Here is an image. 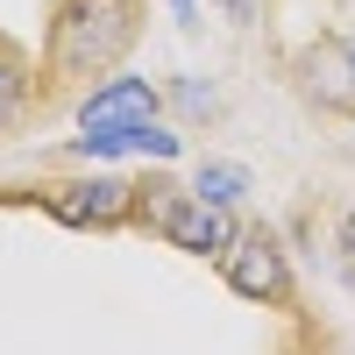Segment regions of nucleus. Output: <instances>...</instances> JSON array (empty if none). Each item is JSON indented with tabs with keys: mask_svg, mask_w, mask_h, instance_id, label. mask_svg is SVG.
<instances>
[{
	"mask_svg": "<svg viewBox=\"0 0 355 355\" xmlns=\"http://www.w3.org/2000/svg\"><path fill=\"white\" fill-rule=\"evenodd\" d=\"M171 100H178V114H185V121H214V114H220V93H214L206 78H178Z\"/></svg>",
	"mask_w": 355,
	"mask_h": 355,
	"instance_id": "10",
	"label": "nucleus"
},
{
	"mask_svg": "<svg viewBox=\"0 0 355 355\" xmlns=\"http://www.w3.org/2000/svg\"><path fill=\"white\" fill-rule=\"evenodd\" d=\"M128 150H135V157H157V164H178V157H185V135H178L164 114H157V121L128 128Z\"/></svg>",
	"mask_w": 355,
	"mask_h": 355,
	"instance_id": "9",
	"label": "nucleus"
},
{
	"mask_svg": "<svg viewBox=\"0 0 355 355\" xmlns=\"http://www.w3.org/2000/svg\"><path fill=\"white\" fill-rule=\"evenodd\" d=\"M43 214L64 220V227H128L142 214V185L135 178H114V171L64 178V185H43Z\"/></svg>",
	"mask_w": 355,
	"mask_h": 355,
	"instance_id": "3",
	"label": "nucleus"
},
{
	"mask_svg": "<svg viewBox=\"0 0 355 355\" xmlns=\"http://www.w3.org/2000/svg\"><path fill=\"white\" fill-rule=\"evenodd\" d=\"M28 100H36V64H28V50L15 36H0V128H15Z\"/></svg>",
	"mask_w": 355,
	"mask_h": 355,
	"instance_id": "7",
	"label": "nucleus"
},
{
	"mask_svg": "<svg viewBox=\"0 0 355 355\" xmlns=\"http://www.w3.org/2000/svg\"><path fill=\"white\" fill-rule=\"evenodd\" d=\"M220 277H227V291H242V299H256V306H291V256H284V242L270 227H234V242L220 249Z\"/></svg>",
	"mask_w": 355,
	"mask_h": 355,
	"instance_id": "4",
	"label": "nucleus"
},
{
	"mask_svg": "<svg viewBox=\"0 0 355 355\" xmlns=\"http://www.w3.org/2000/svg\"><path fill=\"white\" fill-rule=\"evenodd\" d=\"M142 36V0H57L43 28V85L50 93H93L121 71Z\"/></svg>",
	"mask_w": 355,
	"mask_h": 355,
	"instance_id": "1",
	"label": "nucleus"
},
{
	"mask_svg": "<svg viewBox=\"0 0 355 355\" xmlns=\"http://www.w3.org/2000/svg\"><path fill=\"white\" fill-rule=\"evenodd\" d=\"M157 114H164V93L150 78H135V71H114L93 93H78V128L85 135H128L142 121H157Z\"/></svg>",
	"mask_w": 355,
	"mask_h": 355,
	"instance_id": "5",
	"label": "nucleus"
},
{
	"mask_svg": "<svg viewBox=\"0 0 355 355\" xmlns=\"http://www.w3.org/2000/svg\"><path fill=\"white\" fill-rule=\"evenodd\" d=\"M150 234H164L171 249H185V256H214L234 242V220H227V206L214 199H199L192 185H164V178H150L142 185V214H135Z\"/></svg>",
	"mask_w": 355,
	"mask_h": 355,
	"instance_id": "2",
	"label": "nucleus"
},
{
	"mask_svg": "<svg viewBox=\"0 0 355 355\" xmlns=\"http://www.w3.org/2000/svg\"><path fill=\"white\" fill-rule=\"evenodd\" d=\"M192 192H199V199H214V206H227V214H234V206H242V199L256 192V178H249L242 164H199V171H192Z\"/></svg>",
	"mask_w": 355,
	"mask_h": 355,
	"instance_id": "8",
	"label": "nucleus"
},
{
	"mask_svg": "<svg viewBox=\"0 0 355 355\" xmlns=\"http://www.w3.org/2000/svg\"><path fill=\"white\" fill-rule=\"evenodd\" d=\"M214 8H220V15L234 21V28H256V21H263V8H270V0H214Z\"/></svg>",
	"mask_w": 355,
	"mask_h": 355,
	"instance_id": "11",
	"label": "nucleus"
},
{
	"mask_svg": "<svg viewBox=\"0 0 355 355\" xmlns=\"http://www.w3.org/2000/svg\"><path fill=\"white\" fill-rule=\"evenodd\" d=\"M171 21L178 28H199V0H171Z\"/></svg>",
	"mask_w": 355,
	"mask_h": 355,
	"instance_id": "12",
	"label": "nucleus"
},
{
	"mask_svg": "<svg viewBox=\"0 0 355 355\" xmlns=\"http://www.w3.org/2000/svg\"><path fill=\"white\" fill-rule=\"evenodd\" d=\"M341 249H348V256H355V214H348V220H341Z\"/></svg>",
	"mask_w": 355,
	"mask_h": 355,
	"instance_id": "13",
	"label": "nucleus"
},
{
	"mask_svg": "<svg viewBox=\"0 0 355 355\" xmlns=\"http://www.w3.org/2000/svg\"><path fill=\"white\" fill-rule=\"evenodd\" d=\"M291 78H299V93L313 107L327 114H355V36H320L299 50V64H291Z\"/></svg>",
	"mask_w": 355,
	"mask_h": 355,
	"instance_id": "6",
	"label": "nucleus"
}]
</instances>
